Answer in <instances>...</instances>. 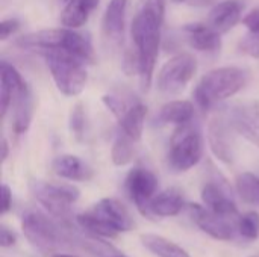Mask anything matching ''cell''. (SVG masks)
I'll list each match as a JSON object with an SVG mask.
<instances>
[{"label": "cell", "mask_w": 259, "mask_h": 257, "mask_svg": "<svg viewBox=\"0 0 259 257\" xmlns=\"http://www.w3.org/2000/svg\"><path fill=\"white\" fill-rule=\"evenodd\" d=\"M15 242H17V235H15L11 229H8L6 226H2V232H0V245H2L3 248H9V247H12Z\"/></svg>", "instance_id": "d590c367"}, {"label": "cell", "mask_w": 259, "mask_h": 257, "mask_svg": "<svg viewBox=\"0 0 259 257\" xmlns=\"http://www.w3.org/2000/svg\"><path fill=\"white\" fill-rule=\"evenodd\" d=\"M237 191L243 201L259 206V177L252 173H243L237 177Z\"/></svg>", "instance_id": "83f0119b"}, {"label": "cell", "mask_w": 259, "mask_h": 257, "mask_svg": "<svg viewBox=\"0 0 259 257\" xmlns=\"http://www.w3.org/2000/svg\"><path fill=\"white\" fill-rule=\"evenodd\" d=\"M190 212L197 227L206 235H209L212 239L229 241L234 238V227L231 226L228 218L220 217L209 211L206 206L200 204H190Z\"/></svg>", "instance_id": "7c38bea8"}, {"label": "cell", "mask_w": 259, "mask_h": 257, "mask_svg": "<svg viewBox=\"0 0 259 257\" xmlns=\"http://www.w3.org/2000/svg\"><path fill=\"white\" fill-rule=\"evenodd\" d=\"M61 2H64V3H67V2H70V0H61Z\"/></svg>", "instance_id": "b9f144b4"}, {"label": "cell", "mask_w": 259, "mask_h": 257, "mask_svg": "<svg viewBox=\"0 0 259 257\" xmlns=\"http://www.w3.org/2000/svg\"><path fill=\"white\" fill-rule=\"evenodd\" d=\"M203 156V139L200 130L191 123L181 124L170 139L168 164L178 173L196 167Z\"/></svg>", "instance_id": "8992f818"}, {"label": "cell", "mask_w": 259, "mask_h": 257, "mask_svg": "<svg viewBox=\"0 0 259 257\" xmlns=\"http://www.w3.org/2000/svg\"><path fill=\"white\" fill-rule=\"evenodd\" d=\"M127 0H111L103 15V33L109 41L120 42L124 35Z\"/></svg>", "instance_id": "d6986e66"}, {"label": "cell", "mask_w": 259, "mask_h": 257, "mask_svg": "<svg viewBox=\"0 0 259 257\" xmlns=\"http://www.w3.org/2000/svg\"><path fill=\"white\" fill-rule=\"evenodd\" d=\"M176 3H191V5H205L208 0H173Z\"/></svg>", "instance_id": "74e56055"}, {"label": "cell", "mask_w": 259, "mask_h": 257, "mask_svg": "<svg viewBox=\"0 0 259 257\" xmlns=\"http://www.w3.org/2000/svg\"><path fill=\"white\" fill-rule=\"evenodd\" d=\"M184 33L188 44L199 52H217L222 47L220 33L209 24L190 23L184 26Z\"/></svg>", "instance_id": "9a60e30c"}, {"label": "cell", "mask_w": 259, "mask_h": 257, "mask_svg": "<svg viewBox=\"0 0 259 257\" xmlns=\"http://www.w3.org/2000/svg\"><path fill=\"white\" fill-rule=\"evenodd\" d=\"M196 71V58L190 53H178L161 67L158 73V89L164 94H179L191 82Z\"/></svg>", "instance_id": "ba28073f"}, {"label": "cell", "mask_w": 259, "mask_h": 257, "mask_svg": "<svg viewBox=\"0 0 259 257\" xmlns=\"http://www.w3.org/2000/svg\"><path fill=\"white\" fill-rule=\"evenodd\" d=\"M250 257H256V256H250Z\"/></svg>", "instance_id": "7bdbcfd3"}, {"label": "cell", "mask_w": 259, "mask_h": 257, "mask_svg": "<svg viewBox=\"0 0 259 257\" xmlns=\"http://www.w3.org/2000/svg\"><path fill=\"white\" fill-rule=\"evenodd\" d=\"M102 101H103V105L112 112V115H115L118 120H120V118L124 115V112L127 111L126 106H124V103H123L120 98L114 97V95H103V97H102Z\"/></svg>", "instance_id": "1f68e13d"}, {"label": "cell", "mask_w": 259, "mask_h": 257, "mask_svg": "<svg viewBox=\"0 0 259 257\" xmlns=\"http://www.w3.org/2000/svg\"><path fill=\"white\" fill-rule=\"evenodd\" d=\"M184 195L179 189L170 188L165 189L159 194H156L150 203H149V215H155V217H161V218H167V217H176L181 214V211L184 209Z\"/></svg>", "instance_id": "44dd1931"}, {"label": "cell", "mask_w": 259, "mask_h": 257, "mask_svg": "<svg viewBox=\"0 0 259 257\" xmlns=\"http://www.w3.org/2000/svg\"><path fill=\"white\" fill-rule=\"evenodd\" d=\"M0 148H2V156H0V159H2V162H5V161L8 159V155H9V144H8V141H6L5 136L2 138Z\"/></svg>", "instance_id": "8d00e7d4"}, {"label": "cell", "mask_w": 259, "mask_h": 257, "mask_svg": "<svg viewBox=\"0 0 259 257\" xmlns=\"http://www.w3.org/2000/svg\"><path fill=\"white\" fill-rule=\"evenodd\" d=\"M30 191L36 201L58 221H68L70 208L79 200V189L73 185H55L42 180H32Z\"/></svg>", "instance_id": "52a82bcc"}, {"label": "cell", "mask_w": 259, "mask_h": 257, "mask_svg": "<svg viewBox=\"0 0 259 257\" xmlns=\"http://www.w3.org/2000/svg\"><path fill=\"white\" fill-rule=\"evenodd\" d=\"M93 212L103 221H106L118 233L131 232L132 229H135V221L131 217L129 211L115 198H102L99 203L94 204Z\"/></svg>", "instance_id": "4fadbf2b"}, {"label": "cell", "mask_w": 259, "mask_h": 257, "mask_svg": "<svg viewBox=\"0 0 259 257\" xmlns=\"http://www.w3.org/2000/svg\"><path fill=\"white\" fill-rule=\"evenodd\" d=\"M33 115V97L27 85H24L14 97V118L12 130L15 135H24L32 121Z\"/></svg>", "instance_id": "ffe728a7"}, {"label": "cell", "mask_w": 259, "mask_h": 257, "mask_svg": "<svg viewBox=\"0 0 259 257\" xmlns=\"http://www.w3.org/2000/svg\"><path fill=\"white\" fill-rule=\"evenodd\" d=\"M56 88L67 97L79 95L88 80L83 61L64 50H41Z\"/></svg>", "instance_id": "5b68a950"}, {"label": "cell", "mask_w": 259, "mask_h": 257, "mask_svg": "<svg viewBox=\"0 0 259 257\" xmlns=\"http://www.w3.org/2000/svg\"><path fill=\"white\" fill-rule=\"evenodd\" d=\"M247 83V73L240 67H220L208 71L194 89L196 103L209 111L220 101L238 94Z\"/></svg>", "instance_id": "3957f363"}, {"label": "cell", "mask_w": 259, "mask_h": 257, "mask_svg": "<svg viewBox=\"0 0 259 257\" xmlns=\"http://www.w3.org/2000/svg\"><path fill=\"white\" fill-rule=\"evenodd\" d=\"M165 15V0H138L131 26L132 39L140 59V79L143 89H149L159 53L161 26Z\"/></svg>", "instance_id": "6da1fadb"}, {"label": "cell", "mask_w": 259, "mask_h": 257, "mask_svg": "<svg viewBox=\"0 0 259 257\" xmlns=\"http://www.w3.org/2000/svg\"><path fill=\"white\" fill-rule=\"evenodd\" d=\"M52 168L56 176L71 182H88L94 176L93 168L74 155L58 156L53 161Z\"/></svg>", "instance_id": "e0dca14e"}, {"label": "cell", "mask_w": 259, "mask_h": 257, "mask_svg": "<svg viewBox=\"0 0 259 257\" xmlns=\"http://www.w3.org/2000/svg\"><path fill=\"white\" fill-rule=\"evenodd\" d=\"M243 24L249 29L250 33L259 35V8L253 9L243 18Z\"/></svg>", "instance_id": "836d02e7"}, {"label": "cell", "mask_w": 259, "mask_h": 257, "mask_svg": "<svg viewBox=\"0 0 259 257\" xmlns=\"http://www.w3.org/2000/svg\"><path fill=\"white\" fill-rule=\"evenodd\" d=\"M20 29V21L17 18H8L0 23V39L6 41Z\"/></svg>", "instance_id": "d6a6232c"}, {"label": "cell", "mask_w": 259, "mask_h": 257, "mask_svg": "<svg viewBox=\"0 0 259 257\" xmlns=\"http://www.w3.org/2000/svg\"><path fill=\"white\" fill-rule=\"evenodd\" d=\"M99 2H100V0H88V3H90V6H91L93 9H96V8H97Z\"/></svg>", "instance_id": "ab89813d"}, {"label": "cell", "mask_w": 259, "mask_h": 257, "mask_svg": "<svg viewBox=\"0 0 259 257\" xmlns=\"http://www.w3.org/2000/svg\"><path fill=\"white\" fill-rule=\"evenodd\" d=\"M77 224L90 235L93 236H99V238H115L118 235V232L115 229H112L106 221H103L100 217H97L93 211L91 212H85V214H79L76 217Z\"/></svg>", "instance_id": "484cf974"}, {"label": "cell", "mask_w": 259, "mask_h": 257, "mask_svg": "<svg viewBox=\"0 0 259 257\" xmlns=\"http://www.w3.org/2000/svg\"><path fill=\"white\" fill-rule=\"evenodd\" d=\"M140 241L152 254L158 257H191L181 245L159 235L147 233V235H143Z\"/></svg>", "instance_id": "cb8c5ba5"}, {"label": "cell", "mask_w": 259, "mask_h": 257, "mask_svg": "<svg viewBox=\"0 0 259 257\" xmlns=\"http://www.w3.org/2000/svg\"><path fill=\"white\" fill-rule=\"evenodd\" d=\"M234 133L235 130L232 129L228 117L223 114L214 117L208 124V144L211 151L220 162L228 165H231L235 159Z\"/></svg>", "instance_id": "9c48e42d"}, {"label": "cell", "mask_w": 259, "mask_h": 257, "mask_svg": "<svg viewBox=\"0 0 259 257\" xmlns=\"http://www.w3.org/2000/svg\"><path fill=\"white\" fill-rule=\"evenodd\" d=\"M194 117V105L188 100H173L165 103L158 112V121L161 124H187Z\"/></svg>", "instance_id": "7402d4cb"}, {"label": "cell", "mask_w": 259, "mask_h": 257, "mask_svg": "<svg viewBox=\"0 0 259 257\" xmlns=\"http://www.w3.org/2000/svg\"><path fill=\"white\" fill-rule=\"evenodd\" d=\"M226 117L235 133L259 147V100L231 108Z\"/></svg>", "instance_id": "8fae6325"}, {"label": "cell", "mask_w": 259, "mask_h": 257, "mask_svg": "<svg viewBox=\"0 0 259 257\" xmlns=\"http://www.w3.org/2000/svg\"><path fill=\"white\" fill-rule=\"evenodd\" d=\"M91 11L93 8L90 6L88 0H70L62 9L61 24L68 29H79L87 23Z\"/></svg>", "instance_id": "d4e9b609"}, {"label": "cell", "mask_w": 259, "mask_h": 257, "mask_svg": "<svg viewBox=\"0 0 259 257\" xmlns=\"http://www.w3.org/2000/svg\"><path fill=\"white\" fill-rule=\"evenodd\" d=\"M70 129H71V133L74 135V138L77 141H82L83 139V133H85V109H83V105L82 103H77L71 109Z\"/></svg>", "instance_id": "f546056e"}, {"label": "cell", "mask_w": 259, "mask_h": 257, "mask_svg": "<svg viewBox=\"0 0 259 257\" xmlns=\"http://www.w3.org/2000/svg\"><path fill=\"white\" fill-rule=\"evenodd\" d=\"M21 230L32 247L44 254H52L70 245L68 221L55 223L38 211H27L21 217Z\"/></svg>", "instance_id": "277c9868"}, {"label": "cell", "mask_w": 259, "mask_h": 257, "mask_svg": "<svg viewBox=\"0 0 259 257\" xmlns=\"http://www.w3.org/2000/svg\"><path fill=\"white\" fill-rule=\"evenodd\" d=\"M12 208V189L3 183L2 185V215L8 214Z\"/></svg>", "instance_id": "e575fe53"}, {"label": "cell", "mask_w": 259, "mask_h": 257, "mask_svg": "<svg viewBox=\"0 0 259 257\" xmlns=\"http://www.w3.org/2000/svg\"><path fill=\"white\" fill-rule=\"evenodd\" d=\"M240 48L243 53L259 59V35L255 33H247L241 41H240Z\"/></svg>", "instance_id": "4dcf8cb0"}, {"label": "cell", "mask_w": 259, "mask_h": 257, "mask_svg": "<svg viewBox=\"0 0 259 257\" xmlns=\"http://www.w3.org/2000/svg\"><path fill=\"white\" fill-rule=\"evenodd\" d=\"M52 257H76V256H73V254H65V253H53Z\"/></svg>", "instance_id": "f35d334b"}, {"label": "cell", "mask_w": 259, "mask_h": 257, "mask_svg": "<svg viewBox=\"0 0 259 257\" xmlns=\"http://www.w3.org/2000/svg\"><path fill=\"white\" fill-rule=\"evenodd\" d=\"M158 179L146 168H134L126 177V191L131 200L135 203L137 209L143 215H149V203L156 195Z\"/></svg>", "instance_id": "30bf717a"}, {"label": "cell", "mask_w": 259, "mask_h": 257, "mask_svg": "<svg viewBox=\"0 0 259 257\" xmlns=\"http://www.w3.org/2000/svg\"><path fill=\"white\" fill-rule=\"evenodd\" d=\"M26 85L21 74L17 71V68L6 61L0 64V114L2 118L6 117L9 106L12 105V100L15 94Z\"/></svg>", "instance_id": "2e32d148"}, {"label": "cell", "mask_w": 259, "mask_h": 257, "mask_svg": "<svg viewBox=\"0 0 259 257\" xmlns=\"http://www.w3.org/2000/svg\"><path fill=\"white\" fill-rule=\"evenodd\" d=\"M202 201L205 203V206L209 211H212L214 214H217L220 217L234 218L238 215V209H237V204L234 203V200L215 182H209L203 186Z\"/></svg>", "instance_id": "ac0fdd59"}, {"label": "cell", "mask_w": 259, "mask_h": 257, "mask_svg": "<svg viewBox=\"0 0 259 257\" xmlns=\"http://www.w3.org/2000/svg\"><path fill=\"white\" fill-rule=\"evenodd\" d=\"M112 257H126V256H121V254H115V256H112Z\"/></svg>", "instance_id": "60d3db41"}, {"label": "cell", "mask_w": 259, "mask_h": 257, "mask_svg": "<svg viewBox=\"0 0 259 257\" xmlns=\"http://www.w3.org/2000/svg\"><path fill=\"white\" fill-rule=\"evenodd\" d=\"M135 141L132 138H129L127 135H118L112 144V150H111V158H112V164L115 167H124L127 164L132 162L134 155H135V147H134Z\"/></svg>", "instance_id": "4316f807"}, {"label": "cell", "mask_w": 259, "mask_h": 257, "mask_svg": "<svg viewBox=\"0 0 259 257\" xmlns=\"http://www.w3.org/2000/svg\"><path fill=\"white\" fill-rule=\"evenodd\" d=\"M14 44L23 50H64L88 64L96 61L90 39L68 27L32 32L17 38Z\"/></svg>", "instance_id": "7a4b0ae2"}, {"label": "cell", "mask_w": 259, "mask_h": 257, "mask_svg": "<svg viewBox=\"0 0 259 257\" xmlns=\"http://www.w3.org/2000/svg\"><path fill=\"white\" fill-rule=\"evenodd\" d=\"M243 11L244 5L240 0H225L209 11L208 24L219 33H226L241 20Z\"/></svg>", "instance_id": "5bb4252c"}, {"label": "cell", "mask_w": 259, "mask_h": 257, "mask_svg": "<svg viewBox=\"0 0 259 257\" xmlns=\"http://www.w3.org/2000/svg\"><path fill=\"white\" fill-rule=\"evenodd\" d=\"M147 115V108L143 103H137L132 108H129L124 115L120 118V127L121 133L132 138L135 142L141 139L143 130H144V121Z\"/></svg>", "instance_id": "603a6c76"}, {"label": "cell", "mask_w": 259, "mask_h": 257, "mask_svg": "<svg viewBox=\"0 0 259 257\" xmlns=\"http://www.w3.org/2000/svg\"><path fill=\"white\" fill-rule=\"evenodd\" d=\"M238 233L247 241H256L259 238V214L250 211L238 217L237 221Z\"/></svg>", "instance_id": "f1b7e54d"}]
</instances>
